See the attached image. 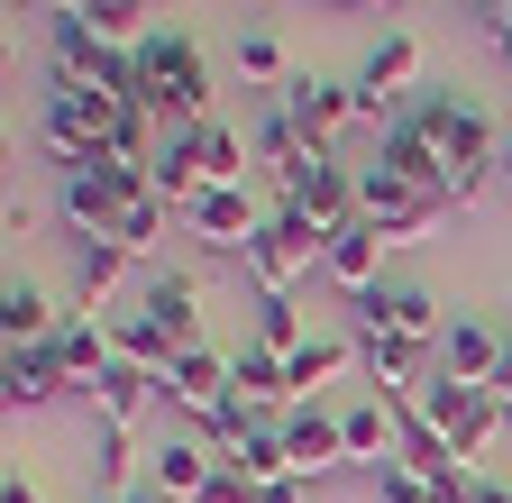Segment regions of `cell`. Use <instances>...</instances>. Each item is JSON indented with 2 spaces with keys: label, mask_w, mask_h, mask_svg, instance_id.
Returning a JSON list of instances; mask_svg holds the SVG:
<instances>
[{
  "label": "cell",
  "mask_w": 512,
  "mask_h": 503,
  "mask_svg": "<svg viewBox=\"0 0 512 503\" xmlns=\"http://www.w3.org/2000/svg\"><path fill=\"white\" fill-rule=\"evenodd\" d=\"M138 74H147L138 110L174 119V129H202V119H211V65H202V46H192L183 28H147L138 37Z\"/></svg>",
  "instance_id": "1"
},
{
  "label": "cell",
  "mask_w": 512,
  "mask_h": 503,
  "mask_svg": "<svg viewBox=\"0 0 512 503\" xmlns=\"http://www.w3.org/2000/svg\"><path fill=\"white\" fill-rule=\"evenodd\" d=\"M320 257H330V229H320L311 211H293V202H275L266 211V229H256L247 238V284H256V302H266V293H293L302 275H320Z\"/></svg>",
  "instance_id": "2"
},
{
  "label": "cell",
  "mask_w": 512,
  "mask_h": 503,
  "mask_svg": "<svg viewBox=\"0 0 512 503\" xmlns=\"http://www.w3.org/2000/svg\"><path fill=\"white\" fill-rule=\"evenodd\" d=\"M119 110H128V101H110V92H46V110H37L46 165H55V174L110 165V119H119Z\"/></svg>",
  "instance_id": "3"
},
{
  "label": "cell",
  "mask_w": 512,
  "mask_h": 503,
  "mask_svg": "<svg viewBox=\"0 0 512 503\" xmlns=\"http://www.w3.org/2000/svg\"><path fill=\"white\" fill-rule=\"evenodd\" d=\"M412 412H421V421H430V430H439L458 458H485L494 439L512 430V412H503L485 385H458V375H430V385L412 394Z\"/></svg>",
  "instance_id": "4"
},
{
  "label": "cell",
  "mask_w": 512,
  "mask_h": 503,
  "mask_svg": "<svg viewBox=\"0 0 512 503\" xmlns=\"http://www.w3.org/2000/svg\"><path fill=\"white\" fill-rule=\"evenodd\" d=\"M138 193H156L147 174H128V165H83V174H64L55 183V211L74 238H119V220L138 211Z\"/></svg>",
  "instance_id": "5"
},
{
  "label": "cell",
  "mask_w": 512,
  "mask_h": 503,
  "mask_svg": "<svg viewBox=\"0 0 512 503\" xmlns=\"http://www.w3.org/2000/svg\"><path fill=\"white\" fill-rule=\"evenodd\" d=\"M128 311L183 357V348H202V311H211V284L192 275V266H147L138 275V293H128Z\"/></svg>",
  "instance_id": "6"
},
{
  "label": "cell",
  "mask_w": 512,
  "mask_h": 503,
  "mask_svg": "<svg viewBox=\"0 0 512 503\" xmlns=\"http://www.w3.org/2000/svg\"><path fill=\"white\" fill-rule=\"evenodd\" d=\"M439 211H448L439 193H421V183L384 174V165H357V220H375V229H384V247L430 238V220H439Z\"/></svg>",
  "instance_id": "7"
},
{
  "label": "cell",
  "mask_w": 512,
  "mask_h": 503,
  "mask_svg": "<svg viewBox=\"0 0 512 503\" xmlns=\"http://www.w3.org/2000/svg\"><path fill=\"white\" fill-rule=\"evenodd\" d=\"M275 202H293V211H311L320 229H330V238H339V229L357 220V165H339L330 147H311V156H302L293 174H275Z\"/></svg>",
  "instance_id": "8"
},
{
  "label": "cell",
  "mask_w": 512,
  "mask_h": 503,
  "mask_svg": "<svg viewBox=\"0 0 512 503\" xmlns=\"http://www.w3.org/2000/svg\"><path fill=\"white\" fill-rule=\"evenodd\" d=\"M229 403H238V385H229V348H211V339H202V348H183L174 375H165V412H183V421H202V430H211Z\"/></svg>",
  "instance_id": "9"
},
{
  "label": "cell",
  "mask_w": 512,
  "mask_h": 503,
  "mask_svg": "<svg viewBox=\"0 0 512 503\" xmlns=\"http://www.w3.org/2000/svg\"><path fill=\"white\" fill-rule=\"evenodd\" d=\"M284 458H293V485L348 467V430H339V403H284Z\"/></svg>",
  "instance_id": "10"
},
{
  "label": "cell",
  "mask_w": 512,
  "mask_h": 503,
  "mask_svg": "<svg viewBox=\"0 0 512 503\" xmlns=\"http://www.w3.org/2000/svg\"><path fill=\"white\" fill-rule=\"evenodd\" d=\"M275 101H284V119H293V129H302L311 147H330L339 129H357V83H320V74H293Z\"/></svg>",
  "instance_id": "11"
},
{
  "label": "cell",
  "mask_w": 512,
  "mask_h": 503,
  "mask_svg": "<svg viewBox=\"0 0 512 503\" xmlns=\"http://www.w3.org/2000/svg\"><path fill=\"white\" fill-rule=\"evenodd\" d=\"M183 229L202 238V247H229V257H247V238L266 229V211H256V193H247V183H211V193L183 211Z\"/></svg>",
  "instance_id": "12"
},
{
  "label": "cell",
  "mask_w": 512,
  "mask_h": 503,
  "mask_svg": "<svg viewBox=\"0 0 512 503\" xmlns=\"http://www.w3.org/2000/svg\"><path fill=\"white\" fill-rule=\"evenodd\" d=\"M156 403H165V375L128 366V357L92 385V421H101V430H147V412H156Z\"/></svg>",
  "instance_id": "13"
},
{
  "label": "cell",
  "mask_w": 512,
  "mask_h": 503,
  "mask_svg": "<svg viewBox=\"0 0 512 503\" xmlns=\"http://www.w3.org/2000/svg\"><path fill=\"white\" fill-rule=\"evenodd\" d=\"M55 357H64V385H74V394H92L101 375L119 366V339H110V321H92V311H64Z\"/></svg>",
  "instance_id": "14"
},
{
  "label": "cell",
  "mask_w": 512,
  "mask_h": 503,
  "mask_svg": "<svg viewBox=\"0 0 512 503\" xmlns=\"http://www.w3.org/2000/svg\"><path fill=\"white\" fill-rule=\"evenodd\" d=\"M320 275H330L348 302L375 293V284H384V229H375V220H348V229L330 238V257H320Z\"/></svg>",
  "instance_id": "15"
},
{
  "label": "cell",
  "mask_w": 512,
  "mask_h": 503,
  "mask_svg": "<svg viewBox=\"0 0 512 503\" xmlns=\"http://www.w3.org/2000/svg\"><path fill=\"white\" fill-rule=\"evenodd\" d=\"M430 74H421V46L403 37V28H384L375 46H366V65H357V92H375V101H412Z\"/></svg>",
  "instance_id": "16"
},
{
  "label": "cell",
  "mask_w": 512,
  "mask_h": 503,
  "mask_svg": "<svg viewBox=\"0 0 512 503\" xmlns=\"http://www.w3.org/2000/svg\"><path fill=\"white\" fill-rule=\"evenodd\" d=\"M339 430H348V467H394V430H403V403H384V394H357V403H339Z\"/></svg>",
  "instance_id": "17"
},
{
  "label": "cell",
  "mask_w": 512,
  "mask_h": 503,
  "mask_svg": "<svg viewBox=\"0 0 512 503\" xmlns=\"http://www.w3.org/2000/svg\"><path fill=\"white\" fill-rule=\"evenodd\" d=\"M375 302H384V321H394L412 348H439V339H448V302H439L421 275H394V284H375Z\"/></svg>",
  "instance_id": "18"
},
{
  "label": "cell",
  "mask_w": 512,
  "mask_h": 503,
  "mask_svg": "<svg viewBox=\"0 0 512 503\" xmlns=\"http://www.w3.org/2000/svg\"><path fill=\"white\" fill-rule=\"evenodd\" d=\"M357 366V339H339V330H311V348H293L284 357V375H293V403H330V385Z\"/></svg>",
  "instance_id": "19"
},
{
  "label": "cell",
  "mask_w": 512,
  "mask_h": 503,
  "mask_svg": "<svg viewBox=\"0 0 512 503\" xmlns=\"http://www.w3.org/2000/svg\"><path fill=\"white\" fill-rule=\"evenodd\" d=\"M220 467L247 476V485H284V476H293V458H284V412H256V421L238 430V449H220Z\"/></svg>",
  "instance_id": "20"
},
{
  "label": "cell",
  "mask_w": 512,
  "mask_h": 503,
  "mask_svg": "<svg viewBox=\"0 0 512 503\" xmlns=\"http://www.w3.org/2000/svg\"><path fill=\"white\" fill-rule=\"evenodd\" d=\"M0 394H10V412H37V403H55V394H74V385H64V357H55V339L10 348V366H0Z\"/></svg>",
  "instance_id": "21"
},
{
  "label": "cell",
  "mask_w": 512,
  "mask_h": 503,
  "mask_svg": "<svg viewBox=\"0 0 512 503\" xmlns=\"http://www.w3.org/2000/svg\"><path fill=\"white\" fill-rule=\"evenodd\" d=\"M128 275H138V257H128L119 238H74V302L83 311H101ZM128 293H138V284H128Z\"/></svg>",
  "instance_id": "22"
},
{
  "label": "cell",
  "mask_w": 512,
  "mask_h": 503,
  "mask_svg": "<svg viewBox=\"0 0 512 503\" xmlns=\"http://www.w3.org/2000/svg\"><path fill=\"white\" fill-rule=\"evenodd\" d=\"M220 476V458H211V439H165V449L147 458V485L165 494V503H192V494H202Z\"/></svg>",
  "instance_id": "23"
},
{
  "label": "cell",
  "mask_w": 512,
  "mask_h": 503,
  "mask_svg": "<svg viewBox=\"0 0 512 503\" xmlns=\"http://www.w3.org/2000/svg\"><path fill=\"white\" fill-rule=\"evenodd\" d=\"M494 366H503V330H485V321H448V339H439V375H458V385H494Z\"/></svg>",
  "instance_id": "24"
},
{
  "label": "cell",
  "mask_w": 512,
  "mask_h": 503,
  "mask_svg": "<svg viewBox=\"0 0 512 503\" xmlns=\"http://www.w3.org/2000/svg\"><path fill=\"white\" fill-rule=\"evenodd\" d=\"M229 385H238V403H256V412H284V403H293L284 357H275V348H256V339L229 348Z\"/></svg>",
  "instance_id": "25"
},
{
  "label": "cell",
  "mask_w": 512,
  "mask_h": 503,
  "mask_svg": "<svg viewBox=\"0 0 512 503\" xmlns=\"http://www.w3.org/2000/svg\"><path fill=\"white\" fill-rule=\"evenodd\" d=\"M147 183H156V193H165V202H174V220H183V211H192V202H202V193H211V165H202V138H192V129H174V138H165V156H156V174H147Z\"/></svg>",
  "instance_id": "26"
},
{
  "label": "cell",
  "mask_w": 512,
  "mask_h": 503,
  "mask_svg": "<svg viewBox=\"0 0 512 503\" xmlns=\"http://www.w3.org/2000/svg\"><path fill=\"white\" fill-rule=\"evenodd\" d=\"M64 330V311H55V293L46 284H0V339H10V348H37V339H55Z\"/></svg>",
  "instance_id": "27"
},
{
  "label": "cell",
  "mask_w": 512,
  "mask_h": 503,
  "mask_svg": "<svg viewBox=\"0 0 512 503\" xmlns=\"http://www.w3.org/2000/svg\"><path fill=\"white\" fill-rule=\"evenodd\" d=\"M375 165L384 174H403V183H421V193H439L448 202V156H439V138H421V129H394L375 147Z\"/></svg>",
  "instance_id": "28"
},
{
  "label": "cell",
  "mask_w": 512,
  "mask_h": 503,
  "mask_svg": "<svg viewBox=\"0 0 512 503\" xmlns=\"http://www.w3.org/2000/svg\"><path fill=\"white\" fill-rule=\"evenodd\" d=\"M247 147H256V165H266V174H293V165L311 156V138L284 119V101H266V110H256V138H247Z\"/></svg>",
  "instance_id": "29"
},
{
  "label": "cell",
  "mask_w": 512,
  "mask_h": 503,
  "mask_svg": "<svg viewBox=\"0 0 512 503\" xmlns=\"http://www.w3.org/2000/svg\"><path fill=\"white\" fill-rule=\"evenodd\" d=\"M238 74H247V83H266V92H284V83H293L284 37H275L266 19H247V28H238Z\"/></svg>",
  "instance_id": "30"
},
{
  "label": "cell",
  "mask_w": 512,
  "mask_h": 503,
  "mask_svg": "<svg viewBox=\"0 0 512 503\" xmlns=\"http://www.w3.org/2000/svg\"><path fill=\"white\" fill-rule=\"evenodd\" d=\"M192 138H202V165H211V183H247V165H256V147L229 129V119H202V129H192Z\"/></svg>",
  "instance_id": "31"
},
{
  "label": "cell",
  "mask_w": 512,
  "mask_h": 503,
  "mask_svg": "<svg viewBox=\"0 0 512 503\" xmlns=\"http://www.w3.org/2000/svg\"><path fill=\"white\" fill-rule=\"evenodd\" d=\"M92 476H101V494H138V485H147V476H138V430H101Z\"/></svg>",
  "instance_id": "32"
},
{
  "label": "cell",
  "mask_w": 512,
  "mask_h": 503,
  "mask_svg": "<svg viewBox=\"0 0 512 503\" xmlns=\"http://www.w3.org/2000/svg\"><path fill=\"white\" fill-rule=\"evenodd\" d=\"M256 348H275V357H293V348H311V330H302V311H293V293H266L256 302V330H247Z\"/></svg>",
  "instance_id": "33"
},
{
  "label": "cell",
  "mask_w": 512,
  "mask_h": 503,
  "mask_svg": "<svg viewBox=\"0 0 512 503\" xmlns=\"http://www.w3.org/2000/svg\"><path fill=\"white\" fill-rule=\"evenodd\" d=\"M165 220H174V202H165V193H138V211H128V220H119V247H128V257H138V266H147V257H156V247H165Z\"/></svg>",
  "instance_id": "34"
},
{
  "label": "cell",
  "mask_w": 512,
  "mask_h": 503,
  "mask_svg": "<svg viewBox=\"0 0 512 503\" xmlns=\"http://www.w3.org/2000/svg\"><path fill=\"white\" fill-rule=\"evenodd\" d=\"M375 503H430V485L394 458V467H375Z\"/></svg>",
  "instance_id": "35"
},
{
  "label": "cell",
  "mask_w": 512,
  "mask_h": 503,
  "mask_svg": "<svg viewBox=\"0 0 512 503\" xmlns=\"http://www.w3.org/2000/svg\"><path fill=\"white\" fill-rule=\"evenodd\" d=\"M0 503H46V494H37V476H19V467H10V485H0Z\"/></svg>",
  "instance_id": "36"
},
{
  "label": "cell",
  "mask_w": 512,
  "mask_h": 503,
  "mask_svg": "<svg viewBox=\"0 0 512 503\" xmlns=\"http://www.w3.org/2000/svg\"><path fill=\"white\" fill-rule=\"evenodd\" d=\"M485 28H494V46H503V65H512V0H503V10H485Z\"/></svg>",
  "instance_id": "37"
},
{
  "label": "cell",
  "mask_w": 512,
  "mask_h": 503,
  "mask_svg": "<svg viewBox=\"0 0 512 503\" xmlns=\"http://www.w3.org/2000/svg\"><path fill=\"white\" fill-rule=\"evenodd\" d=\"M256 503H302V485L284 476V485H256Z\"/></svg>",
  "instance_id": "38"
},
{
  "label": "cell",
  "mask_w": 512,
  "mask_h": 503,
  "mask_svg": "<svg viewBox=\"0 0 512 503\" xmlns=\"http://www.w3.org/2000/svg\"><path fill=\"white\" fill-rule=\"evenodd\" d=\"M92 10V0H46V19H83Z\"/></svg>",
  "instance_id": "39"
},
{
  "label": "cell",
  "mask_w": 512,
  "mask_h": 503,
  "mask_svg": "<svg viewBox=\"0 0 512 503\" xmlns=\"http://www.w3.org/2000/svg\"><path fill=\"white\" fill-rule=\"evenodd\" d=\"M119 503H165V494H156V485H138V494H119Z\"/></svg>",
  "instance_id": "40"
},
{
  "label": "cell",
  "mask_w": 512,
  "mask_h": 503,
  "mask_svg": "<svg viewBox=\"0 0 512 503\" xmlns=\"http://www.w3.org/2000/svg\"><path fill=\"white\" fill-rule=\"evenodd\" d=\"M503 183H512V119H503Z\"/></svg>",
  "instance_id": "41"
},
{
  "label": "cell",
  "mask_w": 512,
  "mask_h": 503,
  "mask_svg": "<svg viewBox=\"0 0 512 503\" xmlns=\"http://www.w3.org/2000/svg\"><path fill=\"white\" fill-rule=\"evenodd\" d=\"M10 10H28V0H10Z\"/></svg>",
  "instance_id": "42"
},
{
  "label": "cell",
  "mask_w": 512,
  "mask_h": 503,
  "mask_svg": "<svg viewBox=\"0 0 512 503\" xmlns=\"http://www.w3.org/2000/svg\"><path fill=\"white\" fill-rule=\"evenodd\" d=\"M485 10H503V0H485Z\"/></svg>",
  "instance_id": "43"
},
{
  "label": "cell",
  "mask_w": 512,
  "mask_h": 503,
  "mask_svg": "<svg viewBox=\"0 0 512 503\" xmlns=\"http://www.w3.org/2000/svg\"><path fill=\"white\" fill-rule=\"evenodd\" d=\"M384 10H394V0H384Z\"/></svg>",
  "instance_id": "44"
}]
</instances>
